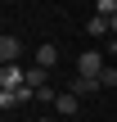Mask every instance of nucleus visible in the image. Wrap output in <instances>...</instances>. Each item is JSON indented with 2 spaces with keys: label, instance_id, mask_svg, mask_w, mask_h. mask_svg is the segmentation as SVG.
I'll return each mask as SVG.
<instances>
[{
  "label": "nucleus",
  "instance_id": "f257e3e1",
  "mask_svg": "<svg viewBox=\"0 0 117 122\" xmlns=\"http://www.w3.org/2000/svg\"><path fill=\"white\" fill-rule=\"evenodd\" d=\"M108 72V63H104V50H81L77 54V77H90V81H99Z\"/></svg>",
  "mask_w": 117,
  "mask_h": 122
},
{
  "label": "nucleus",
  "instance_id": "f03ea898",
  "mask_svg": "<svg viewBox=\"0 0 117 122\" xmlns=\"http://www.w3.org/2000/svg\"><path fill=\"white\" fill-rule=\"evenodd\" d=\"M27 100H36V91L32 86H14V91H0V109L9 113V109H18V104H27Z\"/></svg>",
  "mask_w": 117,
  "mask_h": 122
},
{
  "label": "nucleus",
  "instance_id": "7ed1b4c3",
  "mask_svg": "<svg viewBox=\"0 0 117 122\" xmlns=\"http://www.w3.org/2000/svg\"><path fill=\"white\" fill-rule=\"evenodd\" d=\"M18 59H23V41L5 32V36H0V63L9 68V63H18Z\"/></svg>",
  "mask_w": 117,
  "mask_h": 122
},
{
  "label": "nucleus",
  "instance_id": "20e7f679",
  "mask_svg": "<svg viewBox=\"0 0 117 122\" xmlns=\"http://www.w3.org/2000/svg\"><path fill=\"white\" fill-rule=\"evenodd\" d=\"M0 86H5V91H14V86H27V68H23V63H9V68H0Z\"/></svg>",
  "mask_w": 117,
  "mask_h": 122
},
{
  "label": "nucleus",
  "instance_id": "39448f33",
  "mask_svg": "<svg viewBox=\"0 0 117 122\" xmlns=\"http://www.w3.org/2000/svg\"><path fill=\"white\" fill-rule=\"evenodd\" d=\"M77 104H81V95H72V91H63V95L54 100V113H59V118H72V113H77Z\"/></svg>",
  "mask_w": 117,
  "mask_h": 122
},
{
  "label": "nucleus",
  "instance_id": "423d86ee",
  "mask_svg": "<svg viewBox=\"0 0 117 122\" xmlns=\"http://www.w3.org/2000/svg\"><path fill=\"white\" fill-rule=\"evenodd\" d=\"M54 63H59V50H54V45L45 41V45L36 50V68H54Z\"/></svg>",
  "mask_w": 117,
  "mask_h": 122
},
{
  "label": "nucleus",
  "instance_id": "0eeeda50",
  "mask_svg": "<svg viewBox=\"0 0 117 122\" xmlns=\"http://www.w3.org/2000/svg\"><path fill=\"white\" fill-rule=\"evenodd\" d=\"M68 91H72V95H95V91H104V86H99V81H90V77H77Z\"/></svg>",
  "mask_w": 117,
  "mask_h": 122
},
{
  "label": "nucleus",
  "instance_id": "6e6552de",
  "mask_svg": "<svg viewBox=\"0 0 117 122\" xmlns=\"http://www.w3.org/2000/svg\"><path fill=\"white\" fill-rule=\"evenodd\" d=\"M27 86H32V91H45V86H50V81H45V68L32 63V68H27Z\"/></svg>",
  "mask_w": 117,
  "mask_h": 122
},
{
  "label": "nucleus",
  "instance_id": "1a4fd4ad",
  "mask_svg": "<svg viewBox=\"0 0 117 122\" xmlns=\"http://www.w3.org/2000/svg\"><path fill=\"white\" fill-rule=\"evenodd\" d=\"M86 32H90V36H104V32H113V23H108V18H99V14H95V18H90V23H86Z\"/></svg>",
  "mask_w": 117,
  "mask_h": 122
},
{
  "label": "nucleus",
  "instance_id": "9d476101",
  "mask_svg": "<svg viewBox=\"0 0 117 122\" xmlns=\"http://www.w3.org/2000/svg\"><path fill=\"white\" fill-rule=\"evenodd\" d=\"M95 14H99V18H117V0H99Z\"/></svg>",
  "mask_w": 117,
  "mask_h": 122
},
{
  "label": "nucleus",
  "instance_id": "9b49d317",
  "mask_svg": "<svg viewBox=\"0 0 117 122\" xmlns=\"http://www.w3.org/2000/svg\"><path fill=\"white\" fill-rule=\"evenodd\" d=\"M99 86H117V68H108V72L99 77Z\"/></svg>",
  "mask_w": 117,
  "mask_h": 122
},
{
  "label": "nucleus",
  "instance_id": "f8f14e48",
  "mask_svg": "<svg viewBox=\"0 0 117 122\" xmlns=\"http://www.w3.org/2000/svg\"><path fill=\"white\" fill-rule=\"evenodd\" d=\"M108 50H113V59H117V45H108Z\"/></svg>",
  "mask_w": 117,
  "mask_h": 122
},
{
  "label": "nucleus",
  "instance_id": "ddd939ff",
  "mask_svg": "<svg viewBox=\"0 0 117 122\" xmlns=\"http://www.w3.org/2000/svg\"><path fill=\"white\" fill-rule=\"evenodd\" d=\"M41 122H50V118H41Z\"/></svg>",
  "mask_w": 117,
  "mask_h": 122
}]
</instances>
